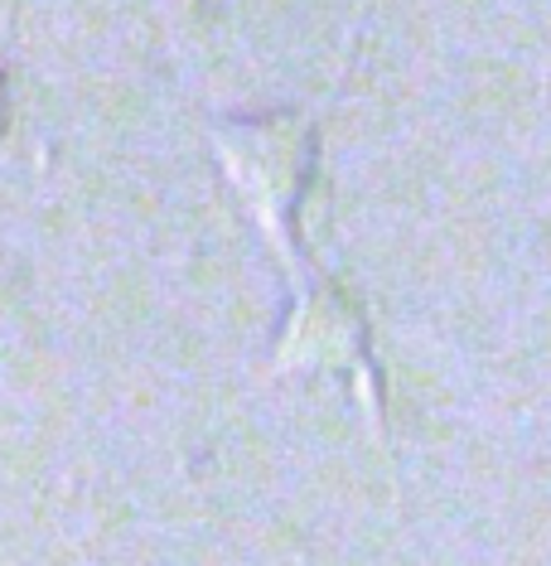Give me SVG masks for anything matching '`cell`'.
Segmentation results:
<instances>
[{"label": "cell", "instance_id": "1", "mask_svg": "<svg viewBox=\"0 0 551 566\" xmlns=\"http://www.w3.org/2000/svg\"><path fill=\"white\" fill-rule=\"evenodd\" d=\"M218 156L252 213L272 228L280 248H290V218L315 165V126L296 112L237 117L218 126Z\"/></svg>", "mask_w": 551, "mask_h": 566}, {"label": "cell", "instance_id": "2", "mask_svg": "<svg viewBox=\"0 0 551 566\" xmlns=\"http://www.w3.org/2000/svg\"><path fill=\"white\" fill-rule=\"evenodd\" d=\"M0 117H6V93H0Z\"/></svg>", "mask_w": 551, "mask_h": 566}]
</instances>
